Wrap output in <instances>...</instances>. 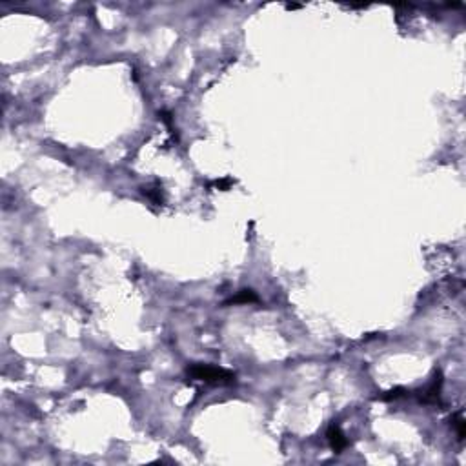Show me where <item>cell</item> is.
<instances>
[{
  "instance_id": "6da1fadb",
  "label": "cell",
  "mask_w": 466,
  "mask_h": 466,
  "mask_svg": "<svg viewBox=\"0 0 466 466\" xmlns=\"http://www.w3.org/2000/svg\"><path fill=\"white\" fill-rule=\"evenodd\" d=\"M188 377L195 379V381H203L206 384H233L235 382V373L219 366H209V364H191L186 370Z\"/></svg>"
},
{
  "instance_id": "7a4b0ae2",
  "label": "cell",
  "mask_w": 466,
  "mask_h": 466,
  "mask_svg": "<svg viewBox=\"0 0 466 466\" xmlns=\"http://www.w3.org/2000/svg\"><path fill=\"white\" fill-rule=\"evenodd\" d=\"M326 437H328V443H330L331 450L335 452V454H341L346 446H348V439L344 437L343 430L339 426H330L328 428V433H326Z\"/></svg>"
},
{
  "instance_id": "3957f363",
  "label": "cell",
  "mask_w": 466,
  "mask_h": 466,
  "mask_svg": "<svg viewBox=\"0 0 466 466\" xmlns=\"http://www.w3.org/2000/svg\"><path fill=\"white\" fill-rule=\"evenodd\" d=\"M441 386H443V377H441V373H437L432 384L424 390V395H422V399H421L422 403H426V405H435V403L439 401V395H441Z\"/></svg>"
},
{
  "instance_id": "277c9868",
  "label": "cell",
  "mask_w": 466,
  "mask_h": 466,
  "mask_svg": "<svg viewBox=\"0 0 466 466\" xmlns=\"http://www.w3.org/2000/svg\"><path fill=\"white\" fill-rule=\"evenodd\" d=\"M142 191H144V195L152 201V203L155 204H162L164 199H162V188H160V184L158 182H155V184H148L142 188Z\"/></svg>"
},
{
  "instance_id": "5b68a950",
  "label": "cell",
  "mask_w": 466,
  "mask_h": 466,
  "mask_svg": "<svg viewBox=\"0 0 466 466\" xmlns=\"http://www.w3.org/2000/svg\"><path fill=\"white\" fill-rule=\"evenodd\" d=\"M259 297L255 295V293L252 292V290H242V292H239L235 295V297H231L230 301L226 304H241V303H257Z\"/></svg>"
},
{
  "instance_id": "8992f818",
  "label": "cell",
  "mask_w": 466,
  "mask_h": 466,
  "mask_svg": "<svg viewBox=\"0 0 466 466\" xmlns=\"http://www.w3.org/2000/svg\"><path fill=\"white\" fill-rule=\"evenodd\" d=\"M452 424H454L455 432H457V439H459V441H463V439H465V435H466V422H465V419H463V415H461V414H457V415L452 417Z\"/></svg>"
},
{
  "instance_id": "52a82bcc",
  "label": "cell",
  "mask_w": 466,
  "mask_h": 466,
  "mask_svg": "<svg viewBox=\"0 0 466 466\" xmlns=\"http://www.w3.org/2000/svg\"><path fill=\"white\" fill-rule=\"evenodd\" d=\"M213 184L217 186V188H220V190H228V188H230V186L233 184V180H231L230 177H228V179H222V180H215Z\"/></svg>"
},
{
  "instance_id": "ba28073f",
  "label": "cell",
  "mask_w": 466,
  "mask_h": 466,
  "mask_svg": "<svg viewBox=\"0 0 466 466\" xmlns=\"http://www.w3.org/2000/svg\"><path fill=\"white\" fill-rule=\"evenodd\" d=\"M286 7H288V9H299L301 6H299V4H288Z\"/></svg>"
}]
</instances>
